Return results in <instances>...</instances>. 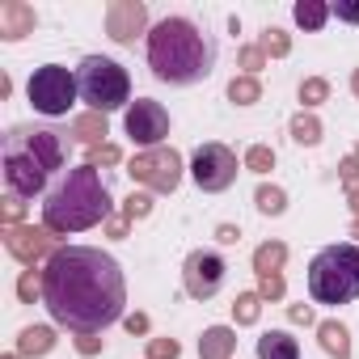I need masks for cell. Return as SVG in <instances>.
<instances>
[{
  "instance_id": "obj_1",
  "label": "cell",
  "mask_w": 359,
  "mask_h": 359,
  "mask_svg": "<svg viewBox=\"0 0 359 359\" xmlns=\"http://www.w3.org/2000/svg\"><path fill=\"white\" fill-rule=\"evenodd\" d=\"M43 304L55 325L76 334H97L114 325L127 309L123 266L93 245H64L43 266Z\"/></svg>"
},
{
  "instance_id": "obj_2",
  "label": "cell",
  "mask_w": 359,
  "mask_h": 359,
  "mask_svg": "<svg viewBox=\"0 0 359 359\" xmlns=\"http://www.w3.org/2000/svg\"><path fill=\"white\" fill-rule=\"evenodd\" d=\"M148 68L165 85H199L216 68V47L191 18H161L148 30Z\"/></svg>"
},
{
  "instance_id": "obj_3",
  "label": "cell",
  "mask_w": 359,
  "mask_h": 359,
  "mask_svg": "<svg viewBox=\"0 0 359 359\" xmlns=\"http://www.w3.org/2000/svg\"><path fill=\"white\" fill-rule=\"evenodd\" d=\"M110 216V191L102 182L97 165H72L60 182L47 191L43 203V229L47 233H85Z\"/></svg>"
},
{
  "instance_id": "obj_4",
  "label": "cell",
  "mask_w": 359,
  "mask_h": 359,
  "mask_svg": "<svg viewBox=\"0 0 359 359\" xmlns=\"http://www.w3.org/2000/svg\"><path fill=\"white\" fill-rule=\"evenodd\" d=\"M0 165H5V187L18 199H34L47 191V177L64 169V140L60 131L47 127H13L0 148Z\"/></svg>"
},
{
  "instance_id": "obj_5",
  "label": "cell",
  "mask_w": 359,
  "mask_h": 359,
  "mask_svg": "<svg viewBox=\"0 0 359 359\" xmlns=\"http://www.w3.org/2000/svg\"><path fill=\"white\" fill-rule=\"evenodd\" d=\"M309 296L317 304H351L359 300V245H325L309 262Z\"/></svg>"
},
{
  "instance_id": "obj_6",
  "label": "cell",
  "mask_w": 359,
  "mask_h": 359,
  "mask_svg": "<svg viewBox=\"0 0 359 359\" xmlns=\"http://www.w3.org/2000/svg\"><path fill=\"white\" fill-rule=\"evenodd\" d=\"M76 81H81V102L89 106V114H110L131 102V76L110 55H85L76 68Z\"/></svg>"
},
{
  "instance_id": "obj_7",
  "label": "cell",
  "mask_w": 359,
  "mask_h": 359,
  "mask_svg": "<svg viewBox=\"0 0 359 359\" xmlns=\"http://www.w3.org/2000/svg\"><path fill=\"white\" fill-rule=\"evenodd\" d=\"M26 97H30V106H34L39 114L64 118V114H72V106H76V97H81V81H76V72L64 68V64H43V68L30 72Z\"/></svg>"
},
{
  "instance_id": "obj_8",
  "label": "cell",
  "mask_w": 359,
  "mask_h": 359,
  "mask_svg": "<svg viewBox=\"0 0 359 359\" xmlns=\"http://www.w3.org/2000/svg\"><path fill=\"white\" fill-rule=\"evenodd\" d=\"M191 177H195V187L208 191V195H220L237 182V152L229 144H199L195 156H191Z\"/></svg>"
},
{
  "instance_id": "obj_9",
  "label": "cell",
  "mask_w": 359,
  "mask_h": 359,
  "mask_svg": "<svg viewBox=\"0 0 359 359\" xmlns=\"http://www.w3.org/2000/svg\"><path fill=\"white\" fill-rule=\"evenodd\" d=\"M127 173L135 177L140 187H148V191L173 195L177 182H182V156H177L173 148H148V152H140V156L127 165Z\"/></svg>"
},
{
  "instance_id": "obj_10",
  "label": "cell",
  "mask_w": 359,
  "mask_h": 359,
  "mask_svg": "<svg viewBox=\"0 0 359 359\" xmlns=\"http://www.w3.org/2000/svg\"><path fill=\"white\" fill-rule=\"evenodd\" d=\"M123 131L131 135V144H140L144 152L148 148H165V135H169V110L152 97H140L127 106L123 114Z\"/></svg>"
},
{
  "instance_id": "obj_11",
  "label": "cell",
  "mask_w": 359,
  "mask_h": 359,
  "mask_svg": "<svg viewBox=\"0 0 359 359\" xmlns=\"http://www.w3.org/2000/svg\"><path fill=\"white\" fill-rule=\"evenodd\" d=\"M224 258L216 254V250H195V254H187V262H182V283H187V292L195 296V300H212L220 287H224Z\"/></svg>"
},
{
  "instance_id": "obj_12",
  "label": "cell",
  "mask_w": 359,
  "mask_h": 359,
  "mask_svg": "<svg viewBox=\"0 0 359 359\" xmlns=\"http://www.w3.org/2000/svg\"><path fill=\"white\" fill-rule=\"evenodd\" d=\"M144 26H148V13H144V5H135V0H123V5H110L106 9V34L114 43H135V34Z\"/></svg>"
},
{
  "instance_id": "obj_13",
  "label": "cell",
  "mask_w": 359,
  "mask_h": 359,
  "mask_svg": "<svg viewBox=\"0 0 359 359\" xmlns=\"http://www.w3.org/2000/svg\"><path fill=\"white\" fill-rule=\"evenodd\" d=\"M51 233L47 229H9V237H5V245H9V254L18 258V262H26L30 271H34V262L51 250Z\"/></svg>"
},
{
  "instance_id": "obj_14",
  "label": "cell",
  "mask_w": 359,
  "mask_h": 359,
  "mask_svg": "<svg viewBox=\"0 0 359 359\" xmlns=\"http://www.w3.org/2000/svg\"><path fill=\"white\" fill-rule=\"evenodd\" d=\"M34 26H39V18H34L30 5H22V0H5V5H0V39L5 43H18V39L34 34Z\"/></svg>"
},
{
  "instance_id": "obj_15",
  "label": "cell",
  "mask_w": 359,
  "mask_h": 359,
  "mask_svg": "<svg viewBox=\"0 0 359 359\" xmlns=\"http://www.w3.org/2000/svg\"><path fill=\"white\" fill-rule=\"evenodd\" d=\"M258 359H300V342L287 330H266L258 338Z\"/></svg>"
},
{
  "instance_id": "obj_16",
  "label": "cell",
  "mask_w": 359,
  "mask_h": 359,
  "mask_svg": "<svg viewBox=\"0 0 359 359\" xmlns=\"http://www.w3.org/2000/svg\"><path fill=\"white\" fill-rule=\"evenodd\" d=\"M233 346H237V334H233L229 325H212V330L199 338V355H203V359H229Z\"/></svg>"
},
{
  "instance_id": "obj_17",
  "label": "cell",
  "mask_w": 359,
  "mask_h": 359,
  "mask_svg": "<svg viewBox=\"0 0 359 359\" xmlns=\"http://www.w3.org/2000/svg\"><path fill=\"white\" fill-rule=\"evenodd\" d=\"M317 334H321L325 355H338V359H346V355H351V334H346V325H342V321H321V325H317Z\"/></svg>"
},
{
  "instance_id": "obj_18",
  "label": "cell",
  "mask_w": 359,
  "mask_h": 359,
  "mask_svg": "<svg viewBox=\"0 0 359 359\" xmlns=\"http://www.w3.org/2000/svg\"><path fill=\"white\" fill-rule=\"evenodd\" d=\"M51 346H55V334L47 325H26L18 338V355H47Z\"/></svg>"
},
{
  "instance_id": "obj_19",
  "label": "cell",
  "mask_w": 359,
  "mask_h": 359,
  "mask_svg": "<svg viewBox=\"0 0 359 359\" xmlns=\"http://www.w3.org/2000/svg\"><path fill=\"white\" fill-rule=\"evenodd\" d=\"M292 18H296L304 30H321L334 13H330V5H321V0H300V5L292 9Z\"/></svg>"
},
{
  "instance_id": "obj_20",
  "label": "cell",
  "mask_w": 359,
  "mask_h": 359,
  "mask_svg": "<svg viewBox=\"0 0 359 359\" xmlns=\"http://www.w3.org/2000/svg\"><path fill=\"white\" fill-rule=\"evenodd\" d=\"M283 258H287V245L271 241V245H258V254H254V266H258V275H262V279H271V275H279Z\"/></svg>"
},
{
  "instance_id": "obj_21",
  "label": "cell",
  "mask_w": 359,
  "mask_h": 359,
  "mask_svg": "<svg viewBox=\"0 0 359 359\" xmlns=\"http://www.w3.org/2000/svg\"><path fill=\"white\" fill-rule=\"evenodd\" d=\"M229 97H233L237 106H254V102L262 97V85H258V76H233V85H229Z\"/></svg>"
},
{
  "instance_id": "obj_22",
  "label": "cell",
  "mask_w": 359,
  "mask_h": 359,
  "mask_svg": "<svg viewBox=\"0 0 359 359\" xmlns=\"http://www.w3.org/2000/svg\"><path fill=\"white\" fill-rule=\"evenodd\" d=\"M72 131H76L81 144H102V135H106V114H85V118L72 123Z\"/></svg>"
},
{
  "instance_id": "obj_23",
  "label": "cell",
  "mask_w": 359,
  "mask_h": 359,
  "mask_svg": "<svg viewBox=\"0 0 359 359\" xmlns=\"http://www.w3.org/2000/svg\"><path fill=\"white\" fill-rule=\"evenodd\" d=\"M292 140L296 144H321V123L313 114H296L292 118Z\"/></svg>"
},
{
  "instance_id": "obj_24",
  "label": "cell",
  "mask_w": 359,
  "mask_h": 359,
  "mask_svg": "<svg viewBox=\"0 0 359 359\" xmlns=\"http://www.w3.org/2000/svg\"><path fill=\"white\" fill-rule=\"evenodd\" d=\"M258 212L262 216H283L287 212V195L279 187H258Z\"/></svg>"
},
{
  "instance_id": "obj_25",
  "label": "cell",
  "mask_w": 359,
  "mask_h": 359,
  "mask_svg": "<svg viewBox=\"0 0 359 359\" xmlns=\"http://www.w3.org/2000/svg\"><path fill=\"white\" fill-rule=\"evenodd\" d=\"M258 309H262V296H254V292L237 296V304H233V313H237L241 325H254V321H258Z\"/></svg>"
},
{
  "instance_id": "obj_26",
  "label": "cell",
  "mask_w": 359,
  "mask_h": 359,
  "mask_svg": "<svg viewBox=\"0 0 359 359\" xmlns=\"http://www.w3.org/2000/svg\"><path fill=\"white\" fill-rule=\"evenodd\" d=\"M258 47H262L266 55H287V51H292V39H287L279 26H271V30L262 34V43H258Z\"/></svg>"
},
{
  "instance_id": "obj_27",
  "label": "cell",
  "mask_w": 359,
  "mask_h": 359,
  "mask_svg": "<svg viewBox=\"0 0 359 359\" xmlns=\"http://www.w3.org/2000/svg\"><path fill=\"white\" fill-rule=\"evenodd\" d=\"M325 97H330V81L309 76V81L300 85V102H304V106H317V102H325Z\"/></svg>"
},
{
  "instance_id": "obj_28",
  "label": "cell",
  "mask_w": 359,
  "mask_h": 359,
  "mask_svg": "<svg viewBox=\"0 0 359 359\" xmlns=\"http://www.w3.org/2000/svg\"><path fill=\"white\" fill-rule=\"evenodd\" d=\"M245 165H250V169H254V173H266V169H271V165H275V152H271V148H266V144H254V148H250V152H245Z\"/></svg>"
},
{
  "instance_id": "obj_29",
  "label": "cell",
  "mask_w": 359,
  "mask_h": 359,
  "mask_svg": "<svg viewBox=\"0 0 359 359\" xmlns=\"http://www.w3.org/2000/svg\"><path fill=\"white\" fill-rule=\"evenodd\" d=\"M18 296H22L26 304H34V296H43V279H34V271H26L22 283H18Z\"/></svg>"
},
{
  "instance_id": "obj_30",
  "label": "cell",
  "mask_w": 359,
  "mask_h": 359,
  "mask_svg": "<svg viewBox=\"0 0 359 359\" xmlns=\"http://www.w3.org/2000/svg\"><path fill=\"white\" fill-rule=\"evenodd\" d=\"M123 212H127V220H144V216L152 212V199H148V195H131Z\"/></svg>"
},
{
  "instance_id": "obj_31",
  "label": "cell",
  "mask_w": 359,
  "mask_h": 359,
  "mask_svg": "<svg viewBox=\"0 0 359 359\" xmlns=\"http://www.w3.org/2000/svg\"><path fill=\"white\" fill-rule=\"evenodd\" d=\"M177 351H182V346H177L173 338H156V342L148 346V355H152V359H177Z\"/></svg>"
},
{
  "instance_id": "obj_32",
  "label": "cell",
  "mask_w": 359,
  "mask_h": 359,
  "mask_svg": "<svg viewBox=\"0 0 359 359\" xmlns=\"http://www.w3.org/2000/svg\"><path fill=\"white\" fill-rule=\"evenodd\" d=\"M262 64H266V51H262V47H245V51H241V68H245L250 76H254Z\"/></svg>"
},
{
  "instance_id": "obj_33",
  "label": "cell",
  "mask_w": 359,
  "mask_h": 359,
  "mask_svg": "<svg viewBox=\"0 0 359 359\" xmlns=\"http://www.w3.org/2000/svg\"><path fill=\"white\" fill-rule=\"evenodd\" d=\"M262 296L279 300V296H283V275H271V279H262Z\"/></svg>"
},
{
  "instance_id": "obj_34",
  "label": "cell",
  "mask_w": 359,
  "mask_h": 359,
  "mask_svg": "<svg viewBox=\"0 0 359 359\" xmlns=\"http://www.w3.org/2000/svg\"><path fill=\"white\" fill-rule=\"evenodd\" d=\"M330 13L342 22H359V5H330Z\"/></svg>"
},
{
  "instance_id": "obj_35",
  "label": "cell",
  "mask_w": 359,
  "mask_h": 359,
  "mask_svg": "<svg viewBox=\"0 0 359 359\" xmlns=\"http://www.w3.org/2000/svg\"><path fill=\"white\" fill-rule=\"evenodd\" d=\"M22 208H26V203H22L18 195H9V203H5V216H9V220H18V216H22Z\"/></svg>"
},
{
  "instance_id": "obj_36",
  "label": "cell",
  "mask_w": 359,
  "mask_h": 359,
  "mask_svg": "<svg viewBox=\"0 0 359 359\" xmlns=\"http://www.w3.org/2000/svg\"><path fill=\"white\" fill-rule=\"evenodd\" d=\"M127 330H131V334H144V330H148V317H144V313L127 317Z\"/></svg>"
},
{
  "instance_id": "obj_37",
  "label": "cell",
  "mask_w": 359,
  "mask_h": 359,
  "mask_svg": "<svg viewBox=\"0 0 359 359\" xmlns=\"http://www.w3.org/2000/svg\"><path fill=\"white\" fill-rule=\"evenodd\" d=\"M97 346H102V342H97V338H93V334H81V351H85V355H93V351H97Z\"/></svg>"
},
{
  "instance_id": "obj_38",
  "label": "cell",
  "mask_w": 359,
  "mask_h": 359,
  "mask_svg": "<svg viewBox=\"0 0 359 359\" xmlns=\"http://www.w3.org/2000/svg\"><path fill=\"white\" fill-rule=\"evenodd\" d=\"M342 173H346V177H359V156H351V161L342 165Z\"/></svg>"
},
{
  "instance_id": "obj_39",
  "label": "cell",
  "mask_w": 359,
  "mask_h": 359,
  "mask_svg": "<svg viewBox=\"0 0 359 359\" xmlns=\"http://www.w3.org/2000/svg\"><path fill=\"white\" fill-rule=\"evenodd\" d=\"M292 317H296V321H313V309H309V304H304V309L296 304V309H292Z\"/></svg>"
},
{
  "instance_id": "obj_40",
  "label": "cell",
  "mask_w": 359,
  "mask_h": 359,
  "mask_svg": "<svg viewBox=\"0 0 359 359\" xmlns=\"http://www.w3.org/2000/svg\"><path fill=\"white\" fill-rule=\"evenodd\" d=\"M351 203H355V212H359V191H355V195H351Z\"/></svg>"
},
{
  "instance_id": "obj_41",
  "label": "cell",
  "mask_w": 359,
  "mask_h": 359,
  "mask_svg": "<svg viewBox=\"0 0 359 359\" xmlns=\"http://www.w3.org/2000/svg\"><path fill=\"white\" fill-rule=\"evenodd\" d=\"M351 85H355V93H359V72H355V81H351Z\"/></svg>"
},
{
  "instance_id": "obj_42",
  "label": "cell",
  "mask_w": 359,
  "mask_h": 359,
  "mask_svg": "<svg viewBox=\"0 0 359 359\" xmlns=\"http://www.w3.org/2000/svg\"><path fill=\"white\" fill-rule=\"evenodd\" d=\"M5 359H18V355H5Z\"/></svg>"
},
{
  "instance_id": "obj_43",
  "label": "cell",
  "mask_w": 359,
  "mask_h": 359,
  "mask_svg": "<svg viewBox=\"0 0 359 359\" xmlns=\"http://www.w3.org/2000/svg\"><path fill=\"white\" fill-rule=\"evenodd\" d=\"M355 233H359V224H355Z\"/></svg>"
}]
</instances>
